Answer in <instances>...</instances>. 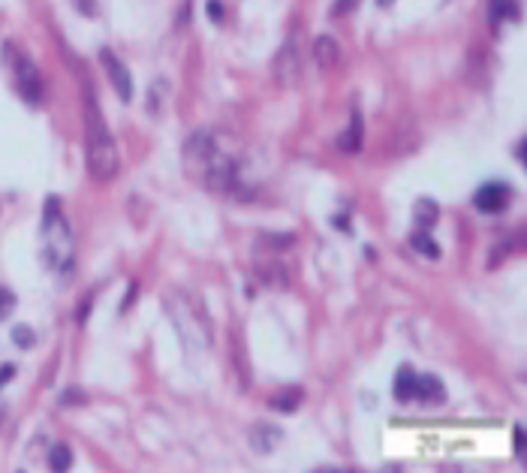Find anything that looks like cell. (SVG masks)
<instances>
[{
  "instance_id": "cell-18",
  "label": "cell",
  "mask_w": 527,
  "mask_h": 473,
  "mask_svg": "<svg viewBox=\"0 0 527 473\" xmlns=\"http://www.w3.org/2000/svg\"><path fill=\"white\" fill-rule=\"evenodd\" d=\"M13 341H15L18 347H25V350H27V347H34L36 335H34V331H30L27 326H15V329H13Z\"/></svg>"
},
{
  "instance_id": "cell-22",
  "label": "cell",
  "mask_w": 527,
  "mask_h": 473,
  "mask_svg": "<svg viewBox=\"0 0 527 473\" xmlns=\"http://www.w3.org/2000/svg\"><path fill=\"white\" fill-rule=\"evenodd\" d=\"M73 4L78 6V13H82V15H88V18L97 15V4H94V0H73Z\"/></svg>"
},
{
  "instance_id": "cell-21",
  "label": "cell",
  "mask_w": 527,
  "mask_h": 473,
  "mask_svg": "<svg viewBox=\"0 0 527 473\" xmlns=\"http://www.w3.org/2000/svg\"><path fill=\"white\" fill-rule=\"evenodd\" d=\"M205 9H208V18H211L214 25H220V22H223V15H226V9H223L220 0H208Z\"/></svg>"
},
{
  "instance_id": "cell-6",
  "label": "cell",
  "mask_w": 527,
  "mask_h": 473,
  "mask_svg": "<svg viewBox=\"0 0 527 473\" xmlns=\"http://www.w3.org/2000/svg\"><path fill=\"white\" fill-rule=\"evenodd\" d=\"M299 46L296 43H287L278 52V60H275V76L283 88H292L299 82Z\"/></svg>"
},
{
  "instance_id": "cell-9",
  "label": "cell",
  "mask_w": 527,
  "mask_h": 473,
  "mask_svg": "<svg viewBox=\"0 0 527 473\" xmlns=\"http://www.w3.org/2000/svg\"><path fill=\"white\" fill-rule=\"evenodd\" d=\"M313 57H317V64L322 69H334L341 64V46L334 43L331 36H317V43H313Z\"/></svg>"
},
{
  "instance_id": "cell-12",
  "label": "cell",
  "mask_w": 527,
  "mask_h": 473,
  "mask_svg": "<svg viewBox=\"0 0 527 473\" xmlns=\"http://www.w3.org/2000/svg\"><path fill=\"white\" fill-rule=\"evenodd\" d=\"M301 401H305V389L296 386V389H283L278 392L275 398H271V407L280 410V413H292V410L301 407Z\"/></svg>"
},
{
  "instance_id": "cell-23",
  "label": "cell",
  "mask_w": 527,
  "mask_h": 473,
  "mask_svg": "<svg viewBox=\"0 0 527 473\" xmlns=\"http://www.w3.org/2000/svg\"><path fill=\"white\" fill-rule=\"evenodd\" d=\"M515 452L524 455V428L521 425H515Z\"/></svg>"
},
{
  "instance_id": "cell-10",
  "label": "cell",
  "mask_w": 527,
  "mask_h": 473,
  "mask_svg": "<svg viewBox=\"0 0 527 473\" xmlns=\"http://www.w3.org/2000/svg\"><path fill=\"white\" fill-rule=\"evenodd\" d=\"M256 271H259V280H262V284H268V287L283 289V287L289 284V277H287V266L275 263V259H268V266L262 263V259H256Z\"/></svg>"
},
{
  "instance_id": "cell-26",
  "label": "cell",
  "mask_w": 527,
  "mask_h": 473,
  "mask_svg": "<svg viewBox=\"0 0 527 473\" xmlns=\"http://www.w3.org/2000/svg\"><path fill=\"white\" fill-rule=\"evenodd\" d=\"M377 4H380V6H389V4H395V0H377Z\"/></svg>"
},
{
  "instance_id": "cell-20",
  "label": "cell",
  "mask_w": 527,
  "mask_h": 473,
  "mask_svg": "<svg viewBox=\"0 0 527 473\" xmlns=\"http://www.w3.org/2000/svg\"><path fill=\"white\" fill-rule=\"evenodd\" d=\"M359 6V0H334L331 4V15L338 18V15H347V13H353V9Z\"/></svg>"
},
{
  "instance_id": "cell-15",
  "label": "cell",
  "mask_w": 527,
  "mask_h": 473,
  "mask_svg": "<svg viewBox=\"0 0 527 473\" xmlns=\"http://www.w3.org/2000/svg\"><path fill=\"white\" fill-rule=\"evenodd\" d=\"M48 465H52V470H67L69 465H73V452H69V446L55 444L52 452H48Z\"/></svg>"
},
{
  "instance_id": "cell-11",
  "label": "cell",
  "mask_w": 527,
  "mask_h": 473,
  "mask_svg": "<svg viewBox=\"0 0 527 473\" xmlns=\"http://www.w3.org/2000/svg\"><path fill=\"white\" fill-rule=\"evenodd\" d=\"M359 145H362V118H359V112H353L350 127L343 130L341 139H338V148H341V151H347V154H356Z\"/></svg>"
},
{
  "instance_id": "cell-19",
  "label": "cell",
  "mask_w": 527,
  "mask_h": 473,
  "mask_svg": "<svg viewBox=\"0 0 527 473\" xmlns=\"http://www.w3.org/2000/svg\"><path fill=\"white\" fill-rule=\"evenodd\" d=\"M15 310V296L9 289H0V320H6Z\"/></svg>"
},
{
  "instance_id": "cell-14",
  "label": "cell",
  "mask_w": 527,
  "mask_h": 473,
  "mask_svg": "<svg viewBox=\"0 0 527 473\" xmlns=\"http://www.w3.org/2000/svg\"><path fill=\"white\" fill-rule=\"evenodd\" d=\"M395 398L398 401L416 398V374H413L410 368H401L398 377H395Z\"/></svg>"
},
{
  "instance_id": "cell-4",
  "label": "cell",
  "mask_w": 527,
  "mask_h": 473,
  "mask_svg": "<svg viewBox=\"0 0 527 473\" xmlns=\"http://www.w3.org/2000/svg\"><path fill=\"white\" fill-rule=\"evenodd\" d=\"M512 199V187L503 184V181H488L485 187L476 190V208L485 211V214H498V211H503L506 205H509Z\"/></svg>"
},
{
  "instance_id": "cell-3",
  "label": "cell",
  "mask_w": 527,
  "mask_h": 473,
  "mask_svg": "<svg viewBox=\"0 0 527 473\" xmlns=\"http://www.w3.org/2000/svg\"><path fill=\"white\" fill-rule=\"evenodd\" d=\"M100 60H103V67L109 73V82H111V88L118 90V97L124 100V103H130V100H133V78H130V69L115 57L111 48H100Z\"/></svg>"
},
{
  "instance_id": "cell-7",
  "label": "cell",
  "mask_w": 527,
  "mask_h": 473,
  "mask_svg": "<svg viewBox=\"0 0 527 473\" xmlns=\"http://www.w3.org/2000/svg\"><path fill=\"white\" fill-rule=\"evenodd\" d=\"M247 437L256 452H275L278 444L283 440V431L278 425H268V422H256V425H250Z\"/></svg>"
},
{
  "instance_id": "cell-8",
  "label": "cell",
  "mask_w": 527,
  "mask_h": 473,
  "mask_svg": "<svg viewBox=\"0 0 527 473\" xmlns=\"http://www.w3.org/2000/svg\"><path fill=\"white\" fill-rule=\"evenodd\" d=\"M416 398H422L425 404H440V401H446L443 380H437L434 374H416Z\"/></svg>"
},
{
  "instance_id": "cell-25",
  "label": "cell",
  "mask_w": 527,
  "mask_h": 473,
  "mask_svg": "<svg viewBox=\"0 0 527 473\" xmlns=\"http://www.w3.org/2000/svg\"><path fill=\"white\" fill-rule=\"evenodd\" d=\"M13 374H15V368H13V365H4V368H0V386H4L6 380H13Z\"/></svg>"
},
{
  "instance_id": "cell-13",
  "label": "cell",
  "mask_w": 527,
  "mask_h": 473,
  "mask_svg": "<svg viewBox=\"0 0 527 473\" xmlns=\"http://www.w3.org/2000/svg\"><path fill=\"white\" fill-rule=\"evenodd\" d=\"M440 211H437V203H431V199H419L416 208H413V220H416V226L422 233H428V229L437 224Z\"/></svg>"
},
{
  "instance_id": "cell-17",
  "label": "cell",
  "mask_w": 527,
  "mask_h": 473,
  "mask_svg": "<svg viewBox=\"0 0 527 473\" xmlns=\"http://www.w3.org/2000/svg\"><path fill=\"white\" fill-rule=\"evenodd\" d=\"M519 9H515V0H491V18H515Z\"/></svg>"
},
{
  "instance_id": "cell-1",
  "label": "cell",
  "mask_w": 527,
  "mask_h": 473,
  "mask_svg": "<svg viewBox=\"0 0 527 473\" xmlns=\"http://www.w3.org/2000/svg\"><path fill=\"white\" fill-rule=\"evenodd\" d=\"M184 166L211 193H229V187L235 184V166H232V160L226 154H220L214 139L205 133H196L187 139Z\"/></svg>"
},
{
  "instance_id": "cell-5",
  "label": "cell",
  "mask_w": 527,
  "mask_h": 473,
  "mask_svg": "<svg viewBox=\"0 0 527 473\" xmlns=\"http://www.w3.org/2000/svg\"><path fill=\"white\" fill-rule=\"evenodd\" d=\"M15 85H18V94H22L27 103H39V100H43V78H39L36 67L30 64L27 57L15 60Z\"/></svg>"
},
{
  "instance_id": "cell-16",
  "label": "cell",
  "mask_w": 527,
  "mask_h": 473,
  "mask_svg": "<svg viewBox=\"0 0 527 473\" xmlns=\"http://www.w3.org/2000/svg\"><path fill=\"white\" fill-rule=\"evenodd\" d=\"M410 245L416 247L419 254L428 256V259H437V256H440V245H434V241H431L428 235H425V233H416V235H413V238H410Z\"/></svg>"
},
{
  "instance_id": "cell-2",
  "label": "cell",
  "mask_w": 527,
  "mask_h": 473,
  "mask_svg": "<svg viewBox=\"0 0 527 473\" xmlns=\"http://www.w3.org/2000/svg\"><path fill=\"white\" fill-rule=\"evenodd\" d=\"M85 130H88V172L97 181H109L118 172V148L115 139H111L106 118L100 112L97 100L88 94V106H85Z\"/></svg>"
},
{
  "instance_id": "cell-24",
  "label": "cell",
  "mask_w": 527,
  "mask_h": 473,
  "mask_svg": "<svg viewBox=\"0 0 527 473\" xmlns=\"http://www.w3.org/2000/svg\"><path fill=\"white\" fill-rule=\"evenodd\" d=\"M64 395H67V398H64V404H73V401H78V404H82V401H85L78 389H69V392H64Z\"/></svg>"
}]
</instances>
